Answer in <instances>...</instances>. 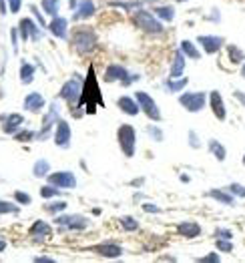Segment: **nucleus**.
<instances>
[{"instance_id": "f257e3e1", "label": "nucleus", "mask_w": 245, "mask_h": 263, "mask_svg": "<svg viewBox=\"0 0 245 263\" xmlns=\"http://www.w3.org/2000/svg\"><path fill=\"white\" fill-rule=\"evenodd\" d=\"M105 100H103V94H101V88H99V83H96V75H94V67H88V73H86V79H84V85H82V92H81V98L77 102V107L71 111L75 117H81V109L86 107L84 111L86 113H94L96 107H103Z\"/></svg>"}, {"instance_id": "f03ea898", "label": "nucleus", "mask_w": 245, "mask_h": 263, "mask_svg": "<svg viewBox=\"0 0 245 263\" xmlns=\"http://www.w3.org/2000/svg\"><path fill=\"white\" fill-rule=\"evenodd\" d=\"M73 44H75V50L79 52V55L84 57V55H88V52L94 50V46H96V34L90 28L81 26L73 34Z\"/></svg>"}, {"instance_id": "7ed1b4c3", "label": "nucleus", "mask_w": 245, "mask_h": 263, "mask_svg": "<svg viewBox=\"0 0 245 263\" xmlns=\"http://www.w3.org/2000/svg\"><path fill=\"white\" fill-rule=\"evenodd\" d=\"M133 22L143 32H149V34H161L163 32V24L159 22V18L151 12H147V10H135L133 12Z\"/></svg>"}, {"instance_id": "20e7f679", "label": "nucleus", "mask_w": 245, "mask_h": 263, "mask_svg": "<svg viewBox=\"0 0 245 263\" xmlns=\"http://www.w3.org/2000/svg\"><path fill=\"white\" fill-rule=\"evenodd\" d=\"M117 137H119V145H121L123 155L125 157H133L135 155V141H137L135 129L131 125H121L119 131H117Z\"/></svg>"}, {"instance_id": "39448f33", "label": "nucleus", "mask_w": 245, "mask_h": 263, "mask_svg": "<svg viewBox=\"0 0 245 263\" xmlns=\"http://www.w3.org/2000/svg\"><path fill=\"white\" fill-rule=\"evenodd\" d=\"M135 98H137V104H139V109H143V113L149 117L151 121H161V113H159V107H157V102L147 94V92H143V90H139L137 94H135Z\"/></svg>"}, {"instance_id": "423d86ee", "label": "nucleus", "mask_w": 245, "mask_h": 263, "mask_svg": "<svg viewBox=\"0 0 245 263\" xmlns=\"http://www.w3.org/2000/svg\"><path fill=\"white\" fill-rule=\"evenodd\" d=\"M179 102L189 113H199L205 107V92H201V90H197V92H183L179 96Z\"/></svg>"}, {"instance_id": "0eeeda50", "label": "nucleus", "mask_w": 245, "mask_h": 263, "mask_svg": "<svg viewBox=\"0 0 245 263\" xmlns=\"http://www.w3.org/2000/svg\"><path fill=\"white\" fill-rule=\"evenodd\" d=\"M81 92H82V83L75 77V79H71V81H67V83L63 85V88H61L59 96H61V98H65V100H69L71 104H75V102H77V98H81Z\"/></svg>"}, {"instance_id": "6e6552de", "label": "nucleus", "mask_w": 245, "mask_h": 263, "mask_svg": "<svg viewBox=\"0 0 245 263\" xmlns=\"http://www.w3.org/2000/svg\"><path fill=\"white\" fill-rule=\"evenodd\" d=\"M48 181H51V185L55 187H61V189H71L77 185V179L71 171H61V173H51L48 175Z\"/></svg>"}, {"instance_id": "1a4fd4ad", "label": "nucleus", "mask_w": 245, "mask_h": 263, "mask_svg": "<svg viewBox=\"0 0 245 263\" xmlns=\"http://www.w3.org/2000/svg\"><path fill=\"white\" fill-rule=\"evenodd\" d=\"M57 225L65 229H84L88 221L82 215H63V217H57Z\"/></svg>"}, {"instance_id": "9d476101", "label": "nucleus", "mask_w": 245, "mask_h": 263, "mask_svg": "<svg viewBox=\"0 0 245 263\" xmlns=\"http://www.w3.org/2000/svg\"><path fill=\"white\" fill-rule=\"evenodd\" d=\"M55 143L63 149L71 145V127L67 121H57V133H55Z\"/></svg>"}, {"instance_id": "9b49d317", "label": "nucleus", "mask_w": 245, "mask_h": 263, "mask_svg": "<svg viewBox=\"0 0 245 263\" xmlns=\"http://www.w3.org/2000/svg\"><path fill=\"white\" fill-rule=\"evenodd\" d=\"M57 121H59V107H57V102H55L53 107H51V111H48V115L44 117L42 129H40V133H38V139L48 137V133H51V127H53V125H57Z\"/></svg>"}, {"instance_id": "f8f14e48", "label": "nucleus", "mask_w": 245, "mask_h": 263, "mask_svg": "<svg viewBox=\"0 0 245 263\" xmlns=\"http://www.w3.org/2000/svg\"><path fill=\"white\" fill-rule=\"evenodd\" d=\"M177 231L181 237H187V239H193V237H199L201 233V227L195 223V221H183L177 225Z\"/></svg>"}, {"instance_id": "ddd939ff", "label": "nucleus", "mask_w": 245, "mask_h": 263, "mask_svg": "<svg viewBox=\"0 0 245 263\" xmlns=\"http://www.w3.org/2000/svg\"><path fill=\"white\" fill-rule=\"evenodd\" d=\"M44 98H42V94L40 92H30L26 98H24V109H28L30 113H38V111H42L44 109Z\"/></svg>"}, {"instance_id": "4468645a", "label": "nucleus", "mask_w": 245, "mask_h": 263, "mask_svg": "<svg viewBox=\"0 0 245 263\" xmlns=\"http://www.w3.org/2000/svg\"><path fill=\"white\" fill-rule=\"evenodd\" d=\"M199 44L203 46L205 52L213 55V52H217L223 46V38L221 36H199Z\"/></svg>"}, {"instance_id": "2eb2a0df", "label": "nucleus", "mask_w": 245, "mask_h": 263, "mask_svg": "<svg viewBox=\"0 0 245 263\" xmlns=\"http://www.w3.org/2000/svg\"><path fill=\"white\" fill-rule=\"evenodd\" d=\"M18 28H20V36L24 38V40H28V38H38V28H36V24L30 20V18H22L20 20V24H18Z\"/></svg>"}, {"instance_id": "dca6fc26", "label": "nucleus", "mask_w": 245, "mask_h": 263, "mask_svg": "<svg viewBox=\"0 0 245 263\" xmlns=\"http://www.w3.org/2000/svg\"><path fill=\"white\" fill-rule=\"evenodd\" d=\"M92 251L99 253V255H103V257H119V255L123 253V249H121L119 245H115V243H101V245H94Z\"/></svg>"}, {"instance_id": "f3484780", "label": "nucleus", "mask_w": 245, "mask_h": 263, "mask_svg": "<svg viewBox=\"0 0 245 263\" xmlns=\"http://www.w3.org/2000/svg\"><path fill=\"white\" fill-rule=\"evenodd\" d=\"M129 75L121 65H109L105 71V81L107 83H115V81H125Z\"/></svg>"}, {"instance_id": "a211bd4d", "label": "nucleus", "mask_w": 245, "mask_h": 263, "mask_svg": "<svg viewBox=\"0 0 245 263\" xmlns=\"http://www.w3.org/2000/svg\"><path fill=\"white\" fill-rule=\"evenodd\" d=\"M211 109H213V115H215L219 121H223V119L227 117V113H225V104H223V98H221V94H219L217 90H213V92H211Z\"/></svg>"}, {"instance_id": "6ab92c4d", "label": "nucleus", "mask_w": 245, "mask_h": 263, "mask_svg": "<svg viewBox=\"0 0 245 263\" xmlns=\"http://www.w3.org/2000/svg\"><path fill=\"white\" fill-rule=\"evenodd\" d=\"M92 12H94V4H92V0H81L77 12L73 14V18H75V20H84V18H90V14H92Z\"/></svg>"}, {"instance_id": "aec40b11", "label": "nucleus", "mask_w": 245, "mask_h": 263, "mask_svg": "<svg viewBox=\"0 0 245 263\" xmlns=\"http://www.w3.org/2000/svg\"><path fill=\"white\" fill-rule=\"evenodd\" d=\"M30 237H36V239H40V237H51V225H48L46 221H34V225L30 227Z\"/></svg>"}, {"instance_id": "412c9836", "label": "nucleus", "mask_w": 245, "mask_h": 263, "mask_svg": "<svg viewBox=\"0 0 245 263\" xmlns=\"http://www.w3.org/2000/svg\"><path fill=\"white\" fill-rule=\"evenodd\" d=\"M119 107H121L123 113L131 115V117H133V115H139V111H141L139 104H137L131 96H121V98H119Z\"/></svg>"}, {"instance_id": "4be33fe9", "label": "nucleus", "mask_w": 245, "mask_h": 263, "mask_svg": "<svg viewBox=\"0 0 245 263\" xmlns=\"http://www.w3.org/2000/svg\"><path fill=\"white\" fill-rule=\"evenodd\" d=\"M48 28H51V32L55 34V36H59V38H65L67 36V18H63V16H55V20L48 24Z\"/></svg>"}, {"instance_id": "5701e85b", "label": "nucleus", "mask_w": 245, "mask_h": 263, "mask_svg": "<svg viewBox=\"0 0 245 263\" xmlns=\"http://www.w3.org/2000/svg\"><path fill=\"white\" fill-rule=\"evenodd\" d=\"M183 69H185V55L179 50V52H175V61H173V67H171V79L181 77Z\"/></svg>"}, {"instance_id": "b1692460", "label": "nucleus", "mask_w": 245, "mask_h": 263, "mask_svg": "<svg viewBox=\"0 0 245 263\" xmlns=\"http://www.w3.org/2000/svg\"><path fill=\"white\" fill-rule=\"evenodd\" d=\"M22 123H24L22 115H10V117H6V125L2 127V131H4V133H16V129H18Z\"/></svg>"}, {"instance_id": "393cba45", "label": "nucleus", "mask_w": 245, "mask_h": 263, "mask_svg": "<svg viewBox=\"0 0 245 263\" xmlns=\"http://www.w3.org/2000/svg\"><path fill=\"white\" fill-rule=\"evenodd\" d=\"M181 52H183V55H187L189 59H193V61H197V59L201 57V52L195 48V44H193L191 40H183V42H181Z\"/></svg>"}, {"instance_id": "a878e982", "label": "nucleus", "mask_w": 245, "mask_h": 263, "mask_svg": "<svg viewBox=\"0 0 245 263\" xmlns=\"http://www.w3.org/2000/svg\"><path fill=\"white\" fill-rule=\"evenodd\" d=\"M187 83H189V79L185 77V79H181V81H175V79H169L167 83H165V87L169 88V90H173V92H181L185 87H187Z\"/></svg>"}, {"instance_id": "bb28decb", "label": "nucleus", "mask_w": 245, "mask_h": 263, "mask_svg": "<svg viewBox=\"0 0 245 263\" xmlns=\"http://www.w3.org/2000/svg\"><path fill=\"white\" fill-rule=\"evenodd\" d=\"M209 149H211V153L215 155V159H219V161H225V147L223 145H219L217 141H209Z\"/></svg>"}, {"instance_id": "cd10ccee", "label": "nucleus", "mask_w": 245, "mask_h": 263, "mask_svg": "<svg viewBox=\"0 0 245 263\" xmlns=\"http://www.w3.org/2000/svg\"><path fill=\"white\" fill-rule=\"evenodd\" d=\"M209 197H213V199L221 201L223 205H231V203H233V195H229V193H223V191H217V189L209 191Z\"/></svg>"}, {"instance_id": "c85d7f7f", "label": "nucleus", "mask_w": 245, "mask_h": 263, "mask_svg": "<svg viewBox=\"0 0 245 263\" xmlns=\"http://www.w3.org/2000/svg\"><path fill=\"white\" fill-rule=\"evenodd\" d=\"M42 10L51 16H57L59 12V0H42Z\"/></svg>"}, {"instance_id": "c756f323", "label": "nucleus", "mask_w": 245, "mask_h": 263, "mask_svg": "<svg viewBox=\"0 0 245 263\" xmlns=\"http://www.w3.org/2000/svg\"><path fill=\"white\" fill-rule=\"evenodd\" d=\"M48 169H51V163L48 161H44V159H40V161H36L34 163V175L36 177H44V175H48Z\"/></svg>"}, {"instance_id": "7c9ffc66", "label": "nucleus", "mask_w": 245, "mask_h": 263, "mask_svg": "<svg viewBox=\"0 0 245 263\" xmlns=\"http://www.w3.org/2000/svg\"><path fill=\"white\" fill-rule=\"evenodd\" d=\"M155 16H159L163 20H173L175 18V10L171 6H159V8H155Z\"/></svg>"}, {"instance_id": "2f4dec72", "label": "nucleus", "mask_w": 245, "mask_h": 263, "mask_svg": "<svg viewBox=\"0 0 245 263\" xmlns=\"http://www.w3.org/2000/svg\"><path fill=\"white\" fill-rule=\"evenodd\" d=\"M32 75H34V67H32V65H22V67H20V81H22L24 85L32 83Z\"/></svg>"}, {"instance_id": "473e14b6", "label": "nucleus", "mask_w": 245, "mask_h": 263, "mask_svg": "<svg viewBox=\"0 0 245 263\" xmlns=\"http://www.w3.org/2000/svg\"><path fill=\"white\" fill-rule=\"evenodd\" d=\"M229 57H231V61L235 65H239V63L245 61V55L241 52V48H237V46H229Z\"/></svg>"}, {"instance_id": "72a5a7b5", "label": "nucleus", "mask_w": 245, "mask_h": 263, "mask_svg": "<svg viewBox=\"0 0 245 263\" xmlns=\"http://www.w3.org/2000/svg\"><path fill=\"white\" fill-rule=\"evenodd\" d=\"M121 225H123V229H127V231H137V229H139V221H135L133 217H123V219H121Z\"/></svg>"}, {"instance_id": "f704fd0d", "label": "nucleus", "mask_w": 245, "mask_h": 263, "mask_svg": "<svg viewBox=\"0 0 245 263\" xmlns=\"http://www.w3.org/2000/svg\"><path fill=\"white\" fill-rule=\"evenodd\" d=\"M57 195H59V189L55 185H46V187L40 189V197H44V199H51V197H57Z\"/></svg>"}, {"instance_id": "c9c22d12", "label": "nucleus", "mask_w": 245, "mask_h": 263, "mask_svg": "<svg viewBox=\"0 0 245 263\" xmlns=\"http://www.w3.org/2000/svg\"><path fill=\"white\" fill-rule=\"evenodd\" d=\"M67 209V203L65 201H57V203H51V205H46V211H51V213H57V211H65Z\"/></svg>"}, {"instance_id": "e433bc0d", "label": "nucleus", "mask_w": 245, "mask_h": 263, "mask_svg": "<svg viewBox=\"0 0 245 263\" xmlns=\"http://www.w3.org/2000/svg\"><path fill=\"white\" fill-rule=\"evenodd\" d=\"M18 211V207L6 203V201H0V215H4V213H16Z\"/></svg>"}, {"instance_id": "4c0bfd02", "label": "nucleus", "mask_w": 245, "mask_h": 263, "mask_svg": "<svg viewBox=\"0 0 245 263\" xmlns=\"http://www.w3.org/2000/svg\"><path fill=\"white\" fill-rule=\"evenodd\" d=\"M217 249L219 251H225V253H229V251H233V243L229 241V239H217Z\"/></svg>"}, {"instance_id": "58836bf2", "label": "nucleus", "mask_w": 245, "mask_h": 263, "mask_svg": "<svg viewBox=\"0 0 245 263\" xmlns=\"http://www.w3.org/2000/svg\"><path fill=\"white\" fill-rule=\"evenodd\" d=\"M14 139H16L18 143H26V141L34 139V133H32V131H20V133L14 135Z\"/></svg>"}, {"instance_id": "ea45409f", "label": "nucleus", "mask_w": 245, "mask_h": 263, "mask_svg": "<svg viewBox=\"0 0 245 263\" xmlns=\"http://www.w3.org/2000/svg\"><path fill=\"white\" fill-rule=\"evenodd\" d=\"M14 199H16L18 203H22V205H30V203H32V197H30L28 193H22V191H16V193H14Z\"/></svg>"}, {"instance_id": "a19ab883", "label": "nucleus", "mask_w": 245, "mask_h": 263, "mask_svg": "<svg viewBox=\"0 0 245 263\" xmlns=\"http://www.w3.org/2000/svg\"><path fill=\"white\" fill-rule=\"evenodd\" d=\"M229 193H231V195H237V197H245V187H243V185L233 183V185L229 187Z\"/></svg>"}, {"instance_id": "79ce46f5", "label": "nucleus", "mask_w": 245, "mask_h": 263, "mask_svg": "<svg viewBox=\"0 0 245 263\" xmlns=\"http://www.w3.org/2000/svg\"><path fill=\"white\" fill-rule=\"evenodd\" d=\"M8 6H10V12H18L20 6H22V0H8Z\"/></svg>"}, {"instance_id": "37998d69", "label": "nucleus", "mask_w": 245, "mask_h": 263, "mask_svg": "<svg viewBox=\"0 0 245 263\" xmlns=\"http://www.w3.org/2000/svg\"><path fill=\"white\" fill-rule=\"evenodd\" d=\"M143 209H145L147 213H159V207H157V205H153V203H145V205H143Z\"/></svg>"}, {"instance_id": "c03bdc74", "label": "nucleus", "mask_w": 245, "mask_h": 263, "mask_svg": "<svg viewBox=\"0 0 245 263\" xmlns=\"http://www.w3.org/2000/svg\"><path fill=\"white\" fill-rule=\"evenodd\" d=\"M217 237H221V239H231L233 233H231L229 229H219V231H217Z\"/></svg>"}, {"instance_id": "a18cd8bd", "label": "nucleus", "mask_w": 245, "mask_h": 263, "mask_svg": "<svg viewBox=\"0 0 245 263\" xmlns=\"http://www.w3.org/2000/svg\"><path fill=\"white\" fill-rule=\"evenodd\" d=\"M149 133H151L153 137H157V141H161V139H163V135H161V131H159V129H155V127H149Z\"/></svg>"}, {"instance_id": "49530a36", "label": "nucleus", "mask_w": 245, "mask_h": 263, "mask_svg": "<svg viewBox=\"0 0 245 263\" xmlns=\"http://www.w3.org/2000/svg\"><path fill=\"white\" fill-rule=\"evenodd\" d=\"M189 139H191V147H199V143H197V135H195L193 131L189 133Z\"/></svg>"}, {"instance_id": "de8ad7c7", "label": "nucleus", "mask_w": 245, "mask_h": 263, "mask_svg": "<svg viewBox=\"0 0 245 263\" xmlns=\"http://www.w3.org/2000/svg\"><path fill=\"white\" fill-rule=\"evenodd\" d=\"M32 12H34V14H36V18H38V22H40V24H42V26H44V18H42V14H40V12H38V10H36V8H34V6H32Z\"/></svg>"}, {"instance_id": "09e8293b", "label": "nucleus", "mask_w": 245, "mask_h": 263, "mask_svg": "<svg viewBox=\"0 0 245 263\" xmlns=\"http://www.w3.org/2000/svg\"><path fill=\"white\" fill-rule=\"evenodd\" d=\"M203 261H219V255H217V253H213V255H207Z\"/></svg>"}, {"instance_id": "8fccbe9b", "label": "nucleus", "mask_w": 245, "mask_h": 263, "mask_svg": "<svg viewBox=\"0 0 245 263\" xmlns=\"http://www.w3.org/2000/svg\"><path fill=\"white\" fill-rule=\"evenodd\" d=\"M235 96H237V98H239V100H241V102L245 104V94H243L241 90H235Z\"/></svg>"}, {"instance_id": "3c124183", "label": "nucleus", "mask_w": 245, "mask_h": 263, "mask_svg": "<svg viewBox=\"0 0 245 263\" xmlns=\"http://www.w3.org/2000/svg\"><path fill=\"white\" fill-rule=\"evenodd\" d=\"M0 14H6V4H4V0H0Z\"/></svg>"}, {"instance_id": "603ef678", "label": "nucleus", "mask_w": 245, "mask_h": 263, "mask_svg": "<svg viewBox=\"0 0 245 263\" xmlns=\"http://www.w3.org/2000/svg\"><path fill=\"white\" fill-rule=\"evenodd\" d=\"M6 249V241H2V239H0V253H2Z\"/></svg>"}, {"instance_id": "864d4df0", "label": "nucleus", "mask_w": 245, "mask_h": 263, "mask_svg": "<svg viewBox=\"0 0 245 263\" xmlns=\"http://www.w3.org/2000/svg\"><path fill=\"white\" fill-rule=\"evenodd\" d=\"M241 75H243V79H245V65H243V69H241Z\"/></svg>"}, {"instance_id": "5fc2aeb1", "label": "nucleus", "mask_w": 245, "mask_h": 263, "mask_svg": "<svg viewBox=\"0 0 245 263\" xmlns=\"http://www.w3.org/2000/svg\"><path fill=\"white\" fill-rule=\"evenodd\" d=\"M243 165H245V155H243Z\"/></svg>"}, {"instance_id": "6e6d98bb", "label": "nucleus", "mask_w": 245, "mask_h": 263, "mask_svg": "<svg viewBox=\"0 0 245 263\" xmlns=\"http://www.w3.org/2000/svg\"><path fill=\"white\" fill-rule=\"evenodd\" d=\"M151 2H153V0H151Z\"/></svg>"}, {"instance_id": "4d7b16f0", "label": "nucleus", "mask_w": 245, "mask_h": 263, "mask_svg": "<svg viewBox=\"0 0 245 263\" xmlns=\"http://www.w3.org/2000/svg\"><path fill=\"white\" fill-rule=\"evenodd\" d=\"M179 2H181V0H179Z\"/></svg>"}]
</instances>
